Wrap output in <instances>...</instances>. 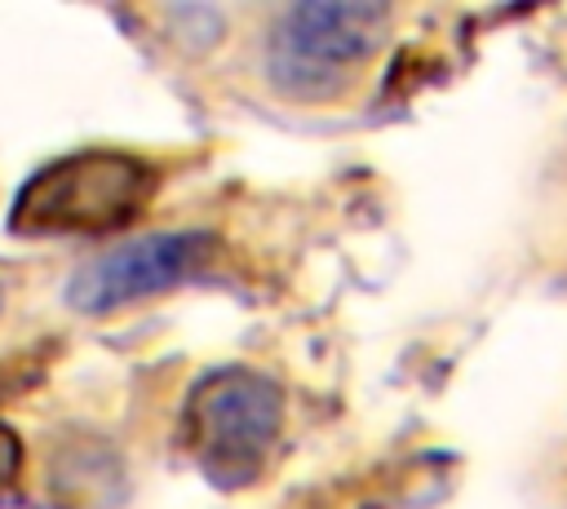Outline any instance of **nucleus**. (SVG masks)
I'll use <instances>...</instances> for the list:
<instances>
[{"instance_id":"obj_1","label":"nucleus","mask_w":567,"mask_h":509,"mask_svg":"<svg viewBox=\"0 0 567 509\" xmlns=\"http://www.w3.org/2000/svg\"><path fill=\"white\" fill-rule=\"evenodd\" d=\"M186 443L217 487L257 478L284 425V394L248 367H217L186 398Z\"/></svg>"},{"instance_id":"obj_2","label":"nucleus","mask_w":567,"mask_h":509,"mask_svg":"<svg viewBox=\"0 0 567 509\" xmlns=\"http://www.w3.org/2000/svg\"><path fill=\"white\" fill-rule=\"evenodd\" d=\"M151 168L120 150H80L40 168L13 199L9 226L22 235L111 230L124 226L151 195Z\"/></svg>"},{"instance_id":"obj_3","label":"nucleus","mask_w":567,"mask_h":509,"mask_svg":"<svg viewBox=\"0 0 567 509\" xmlns=\"http://www.w3.org/2000/svg\"><path fill=\"white\" fill-rule=\"evenodd\" d=\"M385 4H297L275 22L270 75L292 97H328L350 66L368 62L385 40Z\"/></svg>"},{"instance_id":"obj_4","label":"nucleus","mask_w":567,"mask_h":509,"mask_svg":"<svg viewBox=\"0 0 567 509\" xmlns=\"http://www.w3.org/2000/svg\"><path fill=\"white\" fill-rule=\"evenodd\" d=\"M208 252V235H190V230H173V235H146L120 248H106L97 257H89L75 274H71V305L102 314V310H120L128 301L155 297L173 283H182Z\"/></svg>"},{"instance_id":"obj_5","label":"nucleus","mask_w":567,"mask_h":509,"mask_svg":"<svg viewBox=\"0 0 567 509\" xmlns=\"http://www.w3.org/2000/svg\"><path fill=\"white\" fill-rule=\"evenodd\" d=\"M18 469H22V443H18V434H13V429H4V425H0V500L13 491Z\"/></svg>"}]
</instances>
